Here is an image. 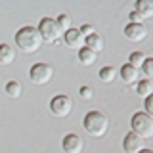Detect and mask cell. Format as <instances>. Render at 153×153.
Returning a JSON list of instances; mask_svg holds the SVG:
<instances>
[{"label": "cell", "mask_w": 153, "mask_h": 153, "mask_svg": "<svg viewBox=\"0 0 153 153\" xmlns=\"http://www.w3.org/2000/svg\"><path fill=\"white\" fill-rule=\"evenodd\" d=\"M140 71L147 76V80H153V57H146V61L140 67Z\"/></svg>", "instance_id": "obj_21"}, {"label": "cell", "mask_w": 153, "mask_h": 153, "mask_svg": "<svg viewBox=\"0 0 153 153\" xmlns=\"http://www.w3.org/2000/svg\"><path fill=\"white\" fill-rule=\"evenodd\" d=\"M98 76H100L102 82H113L115 76H117V69H115L113 65H105V67L100 69V75Z\"/></svg>", "instance_id": "obj_17"}, {"label": "cell", "mask_w": 153, "mask_h": 153, "mask_svg": "<svg viewBox=\"0 0 153 153\" xmlns=\"http://www.w3.org/2000/svg\"><path fill=\"white\" fill-rule=\"evenodd\" d=\"M130 23H142V17L138 16L136 12H132V13H130Z\"/></svg>", "instance_id": "obj_25"}, {"label": "cell", "mask_w": 153, "mask_h": 153, "mask_svg": "<svg viewBox=\"0 0 153 153\" xmlns=\"http://www.w3.org/2000/svg\"><path fill=\"white\" fill-rule=\"evenodd\" d=\"M16 46L23 54H33V52H36L42 46V38L35 27L25 25L16 33Z\"/></svg>", "instance_id": "obj_1"}, {"label": "cell", "mask_w": 153, "mask_h": 153, "mask_svg": "<svg viewBox=\"0 0 153 153\" xmlns=\"http://www.w3.org/2000/svg\"><path fill=\"white\" fill-rule=\"evenodd\" d=\"M82 126L92 138H103L109 128V119L102 111H90V113H86Z\"/></svg>", "instance_id": "obj_2"}, {"label": "cell", "mask_w": 153, "mask_h": 153, "mask_svg": "<svg viewBox=\"0 0 153 153\" xmlns=\"http://www.w3.org/2000/svg\"><path fill=\"white\" fill-rule=\"evenodd\" d=\"M136 94L140 96V98H149V96L153 94V80H147V79H143L140 80V82L136 84Z\"/></svg>", "instance_id": "obj_15"}, {"label": "cell", "mask_w": 153, "mask_h": 153, "mask_svg": "<svg viewBox=\"0 0 153 153\" xmlns=\"http://www.w3.org/2000/svg\"><path fill=\"white\" fill-rule=\"evenodd\" d=\"M80 98L82 100H92V96H94V90L90 88V86H80Z\"/></svg>", "instance_id": "obj_22"}, {"label": "cell", "mask_w": 153, "mask_h": 153, "mask_svg": "<svg viewBox=\"0 0 153 153\" xmlns=\"http://www.w3.org/2000/svg\"><path fill=\"white\" fill-rule=\"evenodd\" d=\"M50 111H52V115H56L59 119L67 117V115H71V111H73V100L65 94L54 96L52 102H50Z\"/></svg>", "instance_id": "obj_6"}, {"label": "cell", "mask_w": 153, "mask_h": 153, "mask_svg": "<svg viewBox=\"0 0 153 153\" xmlns=\"http://www.w3.org/2000/svg\"><path fill=\"white\" fill-rule=\"evenodd\" d=\"M130 126H132V132L138 134L143 140L153 136V119L146 113H134L130 119Z\"/></svg>", "instance_id": "obj_3"}, {"label": "cell", "mask_w": 153, "mask_h": 153, "mask_svg": "<svg viewBox=\"0 0 153 153\" xmlns=\"http://www.w3.org/2000/svg\"><path fill=\"white\" fill-rule=\"evenodd\" d=\"M84 46H86V48H90V50H92L94 54L102 52V50H103V38H102V35L94 33V35L86 36V40H84Z\"/></svg>", "instance_id": "obj_14"}, {"label": "cell", "mask_w": 153, "mask_h": 153, "mask_svg": "<svg viewBox=\"0 0 153 153\" xmlns=\"http://www.w3.org/2000/svg\"><path fill=\"white\" fill-rule=\"evenodd\" d=\"M61 149H63V153H82L84 142L79 134H67L61 140Z\"/></svg>", "instance_id": "obj_7"}, {"label": "cell", "mask_w": 153, "mask_h": 153, "mask_svg": "<svg viewBox=\"0 0 153 153\" xmlns=\"http://www.w3.org/2000/svg\"><path fill=\"white\" fill-rule=\"evenodd\" d=\"M96 56L98 54H94V52L90 50V48H86V46L79 50V61L82 65H94L96 63Z\"/></svg>", "instance_id": "obj_16"}, {"label": "cell", "mask_w": 153, "mask_h": 153, "mask_svg": "<svg viewBox=\"0 0 153 153\" xmlns=\"http://www.w3.org/2000/svg\"><path fill=\"white\" fill-rule=\"evenodd\" d=\"M140 75H142L140 69H136V67H132V65H128V63L121 67V79H123V82H126V84L140 82Z\"/></svg>", "instance_id": "obj_11"}, {"label": "cell", "mask_w": 153, "mask_h": 153, "mask_svg": "<svg viewBox=\"0 0 153 153\" xmlns=\"http://www.w3.org/2000/svg\"><path fill=\"white\" fill-rule=\"evenodd\" d=\"M143 147H146L143 138H140L138 134L128 132L126 136H124V140H123V149L126 151V153H140Z\"/></svg>", "instance_id": "obj_9"}, {"label": "cell", "mask_w": 153, "mask_h": 153, "mask_svg": "<svg viewBox=\"0 0 153 153\" xmlns=\"http://www.w3.org/2000/svg\"><path fill=\"white\" fill-rule=\"evenodd\" d=\"M143 61H146V56H143L142 52H132L130 57H128V65L136 67V69H140V67L143 65Z\"/></svg>", "instance_id": "obj_19"}, {"label": "cell", "mask_w": 153, "mask_h": 153, "mask_svg": "<svg viewBox=\"0 0 153 153\" xmlns=\"http://www.w3.org/2000/svg\"><path fill=\"white\" fill-rule=\"evenodd\" d=\"M52 76H54V69H52V65L44 63V61L35 63V65L31 67V71H29V79H31L35 84H38V86L50 82Z\"/></svg>", "instance_id": "obj_5"}, {"label": "cell", "mask_w": 153, "mask_h": 153, "mask_svg": "<svg viewBox=\"0 0 153 153\" xmlns=\"http://www.w3.org/2000/svg\"><path fill=\"white\" fill-rule=\"evenodd\" d=\"M124 36L130 42H142L147 36V29L143 23H128L124 27Z\"/></svg>", "instance_id": "obj_8"}, {"label": "cell", "mask_w": 153, "mask_h": 153, "mask_svg": "<svg viewBox=\"0 0 153 153\" xmlns=\"http://www.w3.org/2000/svg\"><path fill=\"white\" fill-rule=\"evenodd\" d=\"M63 40H65V44L69 46V48L80 50V48H84V40H86V38L80 35L79 29H73V27H71L69 31H65V33H63Z\"/></svg>", "instance_id": "obj_10"}, {"label": "cell", "mask_w": 153, "mask_h": 153, "mask_svg": "<svg viewBox=\"0 0 153 153\" xmlns=\"http://www.w3.org/2000/svg\"><path fill=\"white\" fill-rule=\"evenodd\" d=\"M134 12L142 19L153 17V0H138V2L134 4Z\"/></svg>", "instance_id": "obj_12"}, {"label": "cell", "mask_w": 153, "mask_h": 153, "mask_svg": "<svg viewBox=\"0 0 153 153\" xmlns=\"http://www.w3.org/2000/svg\"><path fill=\"white\" fill-rule=\"evenodd\" d=\"M143 107H146V115H149V117L153 119V94L149 96V98H146V105H143Z\"/></svg>", "instance_id": "obj_23"}, {"label": "cell", "mask_w": 153, "mask_h": 153, "mask_svg": "<svg viewBox=\"0 0 153 153\" xmlns=\"http://www.w3.org/2000/svg\"><path fill=\"white\" fill-rule=\"evenodd\" d=\"M13 59H16V48L6 44V42H2L0 44V63L10 65V63H13Z\"/></svg>", "instance_id": "obj_13"}, {"label": "cell", "mask_w": 153, "mask_h": 153, "mask_svg": "<svg viewBox=\"0 0 153 153\" xmlns=\"http://www.w3.org/2000/svg\"><path fill=\"white\" fill-rule=\"evenodd\" d=\"M21 92H23V86H21V82H17V80H10L6 84V94L10 98H19Z\"/></svg>", "instance_id": "obj_18"}, {"label": "cell", "mask_w": 153, "mask_h": 153, "mask_svg": "<svg viewBox=\"0 0 153 153\" xmlns=\"http://www.w3.org/2000/svg\"><path fill=\"white\" fill-rule=\"evenodd\" d=\"M56 23H57V27H59L61 33L69 31V29H71V16H67V13H59L57 19H56Z\"/></svg>", "instance_id": "obj_20"}, {"label": "cell", "mask_w": 153, "mask_h": 153, "mask_svg": "<svg viewBox=\"0 0 153 153\" xmlns=\"http://www.w3.org/2000/svg\"><path fill=\"white\" fill-rule=\"evenodd\" d=\"M79 31H80V35H82V36L86 38V36H90V35H94V33H96V29H94L92 25H82V27H80V29H79Z\"/></svg>", "instance_id": "obj_24"}, {"label": "cell", "mask_w": 153, "mask_h": 153, "mask_svg": "<svg viewBox=\"0 0 153 153\" xmlns=\"http://www.w3.org/2000/svg\"><path fill=\"white\" fill-rule=\"evenodd\" d=\"M38 35H40L42 38V42H57L59 40V36H61V31H59V27H57V23H56V19H52V17H42L40 19V23H38Z\"/></svg>", "instance_id": "obj_4"}, {"label": "cell", "mask_w": 153, "mask_h": 153, "mask_svg": "<svg viewBox=\"0 0 153 153\" xmlns=\"http://www.w3.org/2000/svg\"><path fill=\"white\" fill-rule=\"evenodd\" d=\"M140 153H153V149H151V147H143Z\"/></svg>", "instance_id": "obj_26"}]
</instances>
